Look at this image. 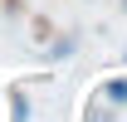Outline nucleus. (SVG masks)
<instances>
[{"mask_svg": "<svg viewBox=\"0 0 127 122\" xmlns=\"http://www.w3.org/2000/svg\"><path fill=\"white\" fill-rule=\"evenodd\" d=\"M108 98H112V103H127V78H112V83H108Z\"/></svg>", "mask_w": 127, "mask_h": 122, "instance_id": "f257e3e1", "label": "nucleus"}]
</instances>
